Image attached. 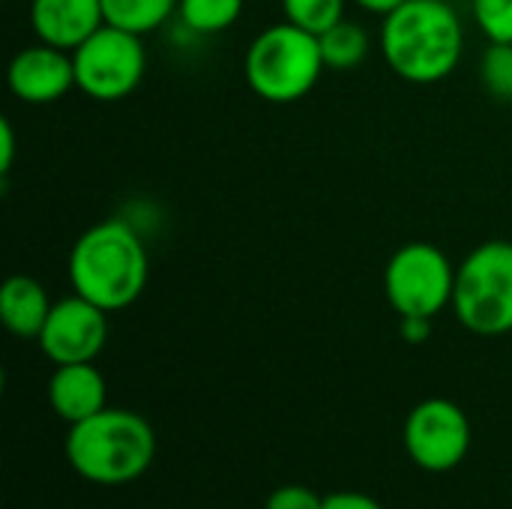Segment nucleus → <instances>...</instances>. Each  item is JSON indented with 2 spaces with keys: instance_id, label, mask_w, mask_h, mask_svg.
<instances>
[{
  "instance_id": "412c9836",
  "label": "nucleus",
  "mask_w": 512,
  "mask_h": 509,
  "mask_svg": "<svg viewBox=\"0 0 512 509\" xmlns=\"http://www.w3.org/2000/svg\"><path fill=\"white\" fill-rule=\"evenodd\" d=\"M324 509H384L372 495L363 492H336L324 498Z\"/></svg>"
},
{
  "instance_id": "f8f14e48",
  "label": "nucleus",
  "mask_w": 512,
  "mask_h": 509,
  "mask_svg": "<svg viewBox=\"0 0 512 509\" xmlns=\"http://www.w3.org/2000/svg\"><path fill=\"white\" fill-rule=\"evenodd\" d=\"M108 402V384L93 363H66L54 366L48 378V405L63 423H81L99 414Z\"/></svg>"
},
{
  "instance_id": "9b49d317",
  "label": "nucleus",
  "mask_w": 512,
  "mask_h": 509,
  "mask_svg": "<svg viewBox=\"0 0 512 509\" xmlns=\"http://www.w3.org/2000/svg\"><path fill=\"white\" fill-rule=\"evenodd\" d=\"M102 24V0H30V27L36 39L63 51H75Z\"/></svg>"
},
{
  "instance_id": "4468645a",
  "label": "nucleus",
  "mask_w": 512,
  "mask_h": 509,
  "mask_svg": "<svg viewBox=\"0 0 512 509\" xmlns=\"http://www.w3.org/2000/svg\"><path fill=\"white\" fill-rule=\"evenodd\" d=\"M177 3L180 0H102V9L105 24L147 36L177 18Z\"/></svg>"
},
{
  "instance_id": "7ed1b4c3",
  "label": "nucleus",
  "mask_w": 512,
  "mask_h": 509,
  "mask_svg": "<svg viewBox=\"0 0 512 509\" xmlns=\"http://www.w3.org/2000/svg\"><path fill=\"white\" fill-rule=\"evenodd\" d=\"M69 468L96 486H126L141 480L156 459L153 426L126 408H102L72 423L66 435Z\"/></svg>"
},
{
  "instance_id": "4be33fe9",
  "label": "nucleus",
  "mask_w": 512,
  "mask_h": 509,
  "mask_svg": "<svg viewBox=\"0 0 512 509\" xmlns=\"http://www.w3.org/2000/svg\"><path fill=\"white\" fill-rule=\"evenodd\" d=\"M399 336L408 345H423L432 336V318H399Z\"/></svg>"
},
{
  "instance_id": "f03ea898",
  "label": "nucleus",
  "mask_w": 512,
  "mask_h": 509,
  "mask_svg": "<svg viewBox=\"0 0 512 509\" xmlns=\"http://www.w3.org/2000/svg\"><path fill=\"white\" fill-rule=\"evenodd\" d=\"M381 54L408 84H438L465 54V27L447 0H405L381 21Z\"/></svg>"
},
{
  "instance_id": "0eeeda50",
  "label": "nucleus",
  "mask_w": 512,
  "mask_h": 509,
  "mask_svg": "<svg viewBox=\"0 0 512 509\" xmlns=\"http://www.w3.org/2000/svg\"><path fill=\"white\" fill-rule=\"evenodd\" d=\"M75 90L96 102H120L138 90L147 72L144 36L102 24L75 51Z\"/></svg>"
},
{
  "instance_id": "a211bd4d",
  "label": "nucleus",
  "mask_w": 512,
  "mask_h": 509,
  "mask_svg": "<svg viewBox=\"0 0 512 509\" xmlns=\"http://www.w3.org/2000/svg\"><path fill=\"white\" fill-rule=\"evenodd\" d=\"M480 81L498 102H512V42H489L480 57Z\"/></svg>"
},
{
  "instance_id": "6e6552de",
  "label": "nucleus",
  "mask_w": 512,
  "mask_h": 509,
  "mask_svg": "<svg viewBox=\"0 0 512 509\" xmlns=\"http://www.w3.org/2000/svg\"><path fill=\"white\" fill-rule=\"evenodd\" d=\"M405 453L411 462L432 474H447L459 468L471 450L468 414L450 399H423L405 420L402 429Z\"/></svg>"
},
{
  "instance_id": "dca6fc26",
  "label": "nucleus",
  "mask_w": 512,
  "mask_h": 509,
  "mask_svg": "<svg viewBox=\"0 0 512 509\" xmlns=\"http://www.w3.org/2000/svg\"><path fill=\"white\" fill-rule=\"evenodd\" d=\"M321 39V54L327 69H354L369 57V33L351 18H342L336 27L318 36Z\"/></svg>"
},
{
  "instance_id": "2eb2a0df",
  "label": "nucleus",
  "mask_w": 512,
  "mask_h": 509,
  "mask_svg": "<svg viewBox=\"0 0 512 509\" xmlns=\"http://www.w3.org/2000/svg\"><path fill=\"white\" fill-rule=\"evenodd\" d=\"M243 6L246 0H180L177 21L189 36H216L240 21Z\"/></svg>"
},
{
  "instance_id": "ddd939ff",
  "label": "nucleus",
  "mask_w": 512,
  "mask_h": 509,
  "mask_svg": "<svg viewBox=\"0 0 512 509\" xmlns=\"http://www.w3.org/2000/svg\"><path fill=\"white\" fill-rule=\"evenodd\" d=\"M51 297L42 282L33 276H9L0 288V318L3 327L18 336V339H39L48 312H51Z\"/></svg>"
},
{
  "instance_id": "aec40b11",
  "label": "nucleus",
  "mask_w": 512,
  "mask_h": 509,
  "mask_svg": "<svg viewBox=\"0 0 512 509\" xmlns=\"http://www.w3.org/2000/svg\"><path fill=\"white\" fill-rule=\"evenodd\" d=\"M264 509H324V498L309 486H279L270 492Z\"/></svg>"
},
{
  "instance_id": "39448f33",
  "label": "nucleus",
  "mask_w": 512,
  "mask_h": 509,
  "mask_svg": "<svg viewBox=\"0 0 512 509\" xmlns=\"http://www.w3.org/2000/svg\"><path fill=\"white\" fill-rule=\"evenodd\" d=\"M453 312L477 336L512 333V240H486L456 267Z\"/></svg>"
},
{
  "instance_id": "b1692460",
  "label": "nucleus",
  "mask_w": 512,
  "mask_h": 509,
  "mask_svg": "<svg viewBox=\"0 0 512 509\" xmlns=\"http://www.w3.org/2000/svg\"><path fill=\"white\" fill-rule=\"evenodd\" d=\"M354 6H360L363 12H372V15H390L393 9H399L405 0H351Z\"/></svg>"
},
{
  "instance_id": "f3484780",
  "label": "nucleus",
  "mask_w": 512,
  "mask_h": 509,
  "mask_svg": "<svg viewBox=\"0 0 512 509\" xmlns=\"http://www.w3.org/2000/svg\"><path fill=\"white\" fill-rule=\"evenodd\" d=\"M351 0H282L285 21L321 36L345 18Z\"/></svg>"
},
{
  "instance_id": "9d476101",
  "label": "nucleus",
  "mask_w": 512,
  "mask_h": 509,
  "mask_svg": "<svg viewBox=\"0 0 512 509\" xmlns=\"http://www.w3.org/2000/svg\"><path fill=\"white\" fill-rule=\"evenodd\" d=\"M6 84L15 99L24 105H51L60 102L75 87L72 51H63L48 42H33L21 48L6 69Z\"/></svg>"
},
{
  "instance_id": "f257e3e1",
  "label": "nucleus",
  "mask_w": 512,
  "mask_h": 509,
  "mask_svg": "<svg viewBox=\"0 0 512 509\" xmlns=\"http://www.w3.org/2000/svg\"><path fill=\"white\" fill-rule=\"evenodd\" d=\"M69 285L99 309L123 312L147 288L150 255L138 228L120 216L90 225L69 252Z\"/></svg>"
},
{
  "instance_id": "6ab92c4d",
  "label": "nucleus",
  "mask_w": 512,
  "mask_h": 509,
  "mask_svg": "<svg viewBox=\"0 0 512 509\" xmlns=\"http://www.w3.org/2000/svg\"><path fill=\"white\" fill-rule=\"evenodd\" d=\"M471 12L489 42H512V0H471Z\"/></svg>"
},
{
  "instance_id": "5701e85b",
  "label": "nucleus",
  "mask_w": 512,
  "mask_h": 509,
  "mask_svg": "<svg viewBox=\"0 0 512 509\" xmlns=\"http://www.w3.org/2000/svg\"><path fill=\"white\" fill-rule=\"evenodd\" d=\"M15 162V129L12 120L3 117L0 120V174H9Z\"/></svg>"
},
{
  "instance_id": "423d86ee",
  "label": "nucleus",
  "mask_w": 512,
  "mask_h": 509,
  "mask_svg": "<svg viewBox=\"0 0 512 509\" xmlns=\"http://www.w3.org/2000/svg\"><path fill=\"white\" fill-rule=\"evenodd\" d=\"M456 267L426 240L399 246L384 267V297L399 318H438L453 306Z\"/></svg>"
},
{
  "instance_id": "20e7f679",
  "label": "nucleus",
  "mask_w": 512,
  "mask_h": 509,
  "mask_svg": "<svg viewBox=\"0 0 512 509\" xmlns=\"http://www.w3.org/2000/svg\"><path fill=\"white\" fill-rule=\"evenodd\" d=\"M324 69L321 39L291 21L264 27L243 54L249 90L270 105L300 102L318 87Z\"/></svg>"
},
{
  "instance_id": "1a4fd4ad",
  "label": "nucleus",
  "mask_w": 512,
  "mask_h": 509,
  "mask_svg": "<svg viewBox=\"0 0 512 509\" xmlns=\"http://www.w3.org/2000/svg\"><path fill=\"white\" fill-rule=\"evenodd\" d=\"M108 342V312L72 291V297L54 300L48 321L36 339L45 360L54 366L93 363Z\"/></svg>"
}]
</instances>
